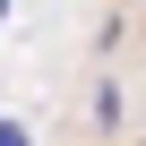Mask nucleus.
<instances>
[{
  "label": "nucleus",
  "instance_id": "f257e3e1",
  "mask_svg": "<svg viewBox=\"0 0 146 146\" xmlns=\"http://www.w3.org/2000/svg\"><path fill=\"white\" fill-rule=\"evenodd\" d=\"M0 146H35V137H26V120H0Z\"/></svg>",
  "mask_w": 146,
  "mask_h": 146
},
{
  "label": "nucleus",
  "instance_id": "f03ea898",
  "mask_svg": "<svg viewBox=\"0 0 146 146\" xmlns=\"http://www.w3.org/2000/svg\"><path fill=\"white\" fill-rule=\"evenodd\" d=\"M0 17H9V0H0Z\"/></svg>",
  "mask_w": 146,
  "mask_h": 146
}]
</instances>
